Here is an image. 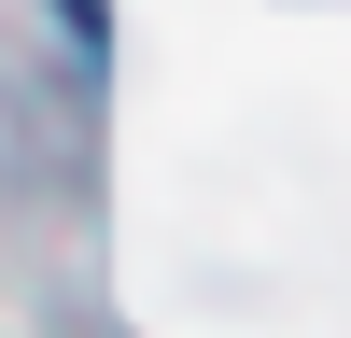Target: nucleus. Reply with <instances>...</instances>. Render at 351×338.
Here are the masks:
<instances>
[]
</instances>
